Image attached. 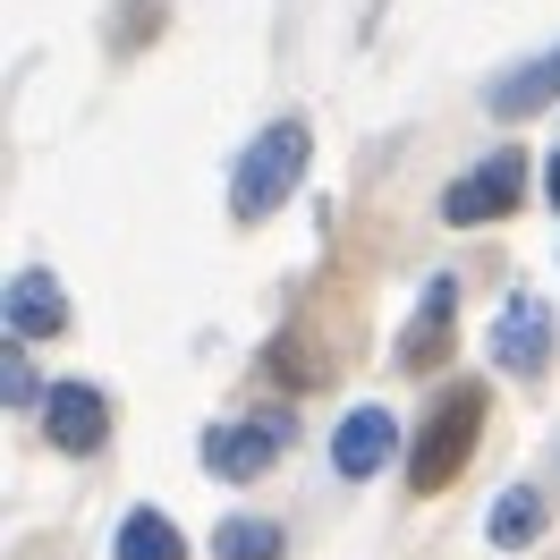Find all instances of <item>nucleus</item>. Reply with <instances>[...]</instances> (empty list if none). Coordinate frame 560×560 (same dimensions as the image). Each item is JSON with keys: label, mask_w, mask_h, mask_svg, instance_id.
<instances>
[{"label": "nucleus", "mask_w": 560, "mask_h": 560, "mask_svg": "<svg viewBox=\"0 0 560 560\" xmlns=\"http://www.w3.org/2000/svg\"><path fill=\"white\" fill-rule=\"evenodd\" d=\"M451 306H458V280H433V289H424V315L408 323V340H399V365H442V357H451Z\"/></svg>", "instance_id": "nucleus-9"}, {"label": "nucleus", "mask_w": 560, "mask_h": 560, "mask_svg": "<svg viewBox=\"0 0 560 560\" xmlns=\"http://www.w3.org/2000/svg\"><path fill=\"white\" fill-rule=\"evenodd\" d=\"M110 560H187V535H178L162 510H128L119 518V552Z\"/></svg>", "instance_id": "nucleus-11"}, {"label": "nucleus", "mask_w": 560, "mask_h": 560, "mask_svg": "<svg viewBox=\"0 0 560 560\" xmlns=\"http://www.w3.org/2000/svg\"><path fill=\"white\" fill-rule=\"evenodd\" d=\"M280 544H289V535H280L272 518H230L221 535H212V552H221V560H280Z\"/></svg>", "instance_id": "nucleus-13"}, {"label": "nucleus", "mask_w": 560, "mask_h": 560, "mask_svg": "<svg viewBox=\"0 0 560 560\" xmlns=\"http://www.w3.org/2000/svg\"><path fill=\"white\" fill-rule=\"evenodd\" d=\"M544 196H552V205H560V153H552V162H544Z\"/></svg>", "instance_id": "nucleus-15"}, {"label": "nucleus", "mask_w": 560, "mask_h": 560, "mask_svg": "<svg viewBox=\"0 0 560 560\" xmlns=\"http://www.w3.org/2000/svg\"><path fill=\"white\" fill-rule=\"evenodd\" d=\"M306 153H315L306 119H272L264 137L246 144L238 178H230V212H238V221H272V212H280V196H289V187L306 178Z\"/></svg>", "instance_id": "nucleus-1"}, {"label": "nucleus", "mask_w": 560, "mask_h": 560, "mask_svg": "<svg viewBox=\"0 0 560 560\" xmlns=\"http://www.w3.org/2000/svg\"><path fill=\"white\" fill-rule=\"evenodd\" d=\"M9 399H18V408H26V399H43L35 374H26V357H9Z\"/></svg>", "instance_id": "nucleus-14"}, {"label": "nucleus", "mask_w": 560, "mask_h": 560, "mask_svg": "<svg viewBox=\"0 0 560 560\" xmlns=\"http://www.w3.org/2000/svg\"><path fill=\"white\" fill-rule=\"evenodd\" d=\"M485 340H492V365H501V374H544V357H552V306H544V298H510Z\"/></svg>", "instance_id": "nucleus-6"}, {"label": "nucleus", "mask_w": 560, "mask_h": 560, "mask_svg": "<svg viewBox=\"0 0 560 560\" xmlns=\"http://www.w3.org/2000/svg\"><path fill=\"white\" fill-rule=\"evenodd\" d=\"M289 408H264V417H246V424H212L205 433V467L212 476H230V485H246V476H264L280 451H289Z\"/></svg>", "instance_id": "nucleus-3"}, {"label": "nucleus", "mask_w": 560, "mask_h": 560, "mask_svg": "<svg viewBox=\"0 0 560 560\" xmlns=\"http://www.w3.org/2000/svg\"><path fill=\"white\" fill-rule=\"evenodd\" d=\"M399 451V424L383 417V408H349V417L331 424V467H340V476H383V458Z\"/></svg>", "instance_id": "nucleus-7"}, {"label": "nucleus", "mask_w": 560, "mask_h": 560, "mask_svg": "<svg viewBox=\"0 0 560 560\" xmlns=\"http://www.w3.org/2000/svg\"><path fill=\"white\" fill-rule=\"evenodd\" d=\"M43 433H51V451H103V433H110V399L94 383H51L43 390Z\"/></svg>", "instance_id": "nucleus-5"}, {"label": "nucleus", "mask_w": 560, "mask_h": 560, "mask_svg": "<svg viewBox=\"0 0 560 560\" xmlns=\"http://www.w3.org/2000/svg\"><path fill=\"white\" fill-rule=\"evenodd\" d=\"M518 187H526V162L501 144V153H485L467 178H451V196H442V221L451 230H476V221H501V212H518Z\"/></svg>", "instance_id": "nucleus-4"}, {"label": "nucleus", "mask_w": 560, "mask_h": 560, "mask_svg": "<svg viewBox=\"0 0 560 560\" xmlns=\"http://www.w3.org/2000/svg\"><path fill=\"white\" fill-rule=\"evenodd\" d=\"M485 383H451L442 399H433V417L417 424V451H408V467H417V492H442L467 467V451H476V433H485Z\"/></svg>", "instance_id": "nucleus-2"}, {"label": "nucleus", "mask_w": 560, "mask_h": 560, "mask_svg": "<svg viewBox=\"0 0 560 560\" xmlns=\"http://www.w3.org/2000/svg\"><path fill=\"white\" fill-rule=\"evenodd\" d=\"M544 103H560V51H544V60H526V69H510L492 85L501 119H526V110H544Z\"/></svg>", "instance_id": "nucleus-10"}, {"label": "nucleus", "mask_w": 560, "mask_h": 560, "mask_svg": "<svg viewBox=\"0 0 560 560\" xmlns=\"http://www.w3.org/2000/svg\"><path fill=\"white\" fill-rule=\"evenodd\" d=\"M60 331H69L60 280H51V272H18V280H9V340L35 349V340H60Z\"/></svg>", "instance_id": "nucleus-8"}, {"label": "nucleus", "mask_w": 560, "mask_h": 560, "mask_svg": "<svg viewBox=\"0 0 560 560\" xmlns=\"http://www.w3.org/2000/svg\"><path fill=\"white\" fill-rule=\"evenodd\" d=\"M535 535H544V492H535V485H510L501 501H492V544H501V552H526Z\"/></svg>", "instance_id": "nucleus-12"}]
</instances>
